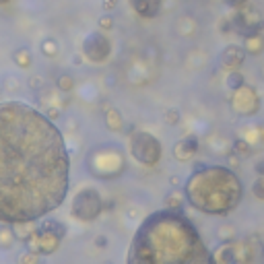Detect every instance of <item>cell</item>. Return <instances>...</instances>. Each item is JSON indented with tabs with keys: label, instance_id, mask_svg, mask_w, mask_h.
<instances>
[{
	"label": "cell",
	"instance_id": "6da1fadb",
	"mask_svg": "<svg viewBox=\"0 0 264 264\" xmlns=\"http://www.w3.org/2000/svg\"><path fill=\"white\" fill-rule=\"evenodd\" d=\"M70 159L58 126L23 101H0V221H40L68 194Z\"/></svg>",
	"mask_w": 264,
	"mask_h": 264
},
{
	"label": "cell",
	"instance_id": "7a4b0ae2",
	"mask_svg": "<svg viewBox=\"0 0 264 264\" xmlns=\"http://www.w3.org/2000/svg\"><path fill=\"white\" fill-rule=\"evenodd\" d=\"M128 264H215L194 223L182 211L151 213L132 237Z\"/></svg>",
	"mask_w": 264,
	"mask_h": 264
},
{
	"label": "cell",
	"instance_id": "3957f363",
	"mask_svg": "<svg viewBox=\"0 0 264 264\" xmlns=\"http://www.w3.org/2000/svg\"><path fill=\"white\" fill-rule=\"evenodd\" d=\"M186 200L200 213L229 215L243 198L241 180L223 165H200L186 180Z\"/></svg>",
	"mask_w": 264,
	"mask_h": 264
},
{
	"label": "cell",
	"instance_id": "277c9868",
	"mask_svg": "<svg viewBox=\"0 0 264 264\" xmlns=\"http://www.w3.org/2000/svg\"><path fill=\"white\" fill-rule=\"evenodd\" d=\"M130 153L141 165L155 167L161 159L163 149H161V143L157 141V137H153L151 132L137 130V132H132V137H130Z\"/></svg>",
	"mask_w": 264,
	"mask_h": 264
},
{
	"label": "cell",
	"instance_id": "5b68a950",
	"mask_svg": "<svg viewBox=\"0 0 264 264\" xmlns=\"http://www.w3.org/2000/svg\"><path fill=\"white\" fill-rule=\"evenodd\" d=\"M101 211H103V198L93 186H83L74 194L72 206H70V213L74 219L83 223H91L101 215Z\"/></svg>",
	"mask_w": 264,
	"mask_h": 264
},
{
	"label": "cell",
	"instance_id": "8992f818",
	"mask_svg": "<svg viewBox=\"0 0 264 264\" xmlns=\"http://www.w3.org/2000/svg\"><path fill=\"white\" fill-rule=\"evenodd\" d=\"M211 254H213V262L215 264H252L254 262L246 239L243 241H237V239L225 241Z\"/></svg>",
	"mask_w": 264,
	"mask_h": 264
},
{
	"label": "cell",
	"instance_id": "52a82bcc",
	"mask_svg": "<svg viewBox=\"0 0 264 264\" xmlns=\"http://www.w3.org/2000/svg\"><path fill=\"white\" fill-rule=\"evenodd\" d=\"M124 165H126L124 155H122L120 151H116L114 147H111L107 159H101V155H99L97 151L89 153V157H87V167H89V172H91L93 176H99L101 167H107V178H114V176H118V174L124 169Z\"/></svg>",
	"mask_w": 264,
	"mask_h": 264
},
{
	"label": "cell",
	"instance_id": "ba28073f",
	"mask_svg": "<svg viewBox=\"0 0 264 264\" xmlns=\"http://www.w3.org/2000/svg\"><path fill=\"white\" fill-rule=\"evenodd\" d=\"M83 54H85L87 60H91V62H95V64H101V62H105V60L109 58V54H111V44H109V40H107L103 33L93 31V33H89V35L85 37V42H83Z\"/></svg>",
	"mask_w": 264,
	"mask_h": 264
},
{
	"label": "cell",
	"instance_id": "9c48e42d",
	"mask_svg": "<svg viewBox=\"0 0 264 264\" xmlns=\"http://www.w3.org/2000/svg\"><path fill=\"white\" fill-rule=\"evenodd\" d=\"M60 241H62V237H58L56 233L37 227V231H35L25 243H27L29 250H33V252H37V254H42V256H50V254H54V252L60 248Z\"/></svg>",
	"mask_w": 264,
	"mask_h": 264
},
{
	"label": "cell",
	"instance_id": "30bf717a",
	"mask_svg": "<svg viewBox=\"0 0 264 264\" xmlns=\"http://www.w3.org/2000/svg\"><path fill=\"white\" fill-rule=\"evenodd\" d=\"M260 107V101H258V95L250 89V87H239L235 89V95H233V109L241 116H252L254 111H258Z\"/></svg>",
	"mask_w": 264,
	"mask_h": 264
},
{
	"label": "cell",
	"instance_id": "8fae6325",
	"mask_svg": "<svg viewBox=\"0 0 264 264\" xmlns=\"http://www.w3.org/2000/svg\"><path fill=\"white\" fill-rule=\"evenodd\" d=\"M196 153H198V141L194 137H186V139H182V141H178L174 145V157L178 161H182V163L190 161Z\"/></svg>",
	"mask_w": 264,
	"mask_h": 264
},
{
	"label": "cell",
	"instance_id": "7c38bea8",
	"mask_svg": "<svg viewBox=\"0 0 264 264\" xmlns=\"http://www.w3.org/2000/svg\"><path fill=\"white\" fill-rule=\"evenodd\" d=\"M130 5L145 19H153L161 11V0H130Z\"/></svg>",
	"mask_w": 264,
	"mask_h": 264
},
{
	"label": "cell",
	"instance_id": "4fadbf2b",
	"mask_svg": "<svg viewBox=\"0 0 264 264\" xmlns=\"http://www.w3.org/2000/svg\"><path fill=\"white\" fill-rule=\"evenodd\" d=\"M243 56H246V50H243V48H239V46H227V48L223 50L221 62H223V66H227V68H235V66H239V64L243 62Z\"/></svg>",
	"mask_w": 264,
	"mask_h": 264
},
{
	"label": "cell",
	"instance_id": "5bb4252c",
	"mask_svg": "<svg viewBox=\"0 0 264 264\" xmlns=\"http://www.w3.org/2000/svg\"><path fill=\"white\" fill-rule=\"evenodd\" d=\"M11 225H13V231H15L19 241H27L37 231V221H17Z\"/></svg>",
	"mask_w": 264,
	"mask_h": 264
},
{
	"label": "cell",
	"instance_id": "9a60e30c",
	"mask_svg": "<svg viewBox=\"0 0 264 264\" xmlns=\"http://www.w3.org/2000/svg\"><path fill=\"white\" fill-rule=\"evenodd\" d=\"M17 241V235L13 231V225L7 221H0V250H11Z\"/></svg>",
	"mask_w": 264,
	"mask_h": 264
},
{
	"label": "cell",
	"instance_id": "2e32d148",
	"mask_svg": "<svg viewBox=\"0 0 264 264\" xmlns=\"http://www.w3.org/2000/svg\"><path fill=\"white\" fill-rule=\"evenodd\" d=\"M105 126H107L109 130H114V132H120V130L124 128V122H122V116H120L118 109L109 107V109L105 111Z\"/></svg>",
	"mask_w": 264,
	"mask_h": 264
},
{
	"label": "cell",
	"instance_id": "e0dca14e",
	"mask_svg": "<svg viewBox=\"0 0 264 264\" xmlns=\"http://www.w3.org/2000/svg\"><path fill=\"white\" fill-rule=\"evenodd\" d=\"M231 151H233V155H235V157H239V159H246V157H250V155L254 153L252 143H248L246 139H237V141H233Z\"/></svg>",
	"mask_w": 264,
	"mask_h": 264
},
{
	"label": "cell",
	"instance_id": "ac0fdd59",
	"mask_svg": "<svg viewBox=\"0 0 264 264\" xmlns=\"http://www.w3.org/2000/svg\"><path fill=\"white\" fill-rule=\"evenodd\" d=\"M186 194L184 192H180V190H174V192H169L167 196H165V206L167 209H172V211H182L184 209V202H186V198H184Z\"/></svg>",
	"mask_w": 264,
	"mask_h": 264
},
{
	"label": "cell",
	"instance_id": "d6986e66",
	"mask_svg": "<svg viewBox=\"0 0 264 264\" xmlns=\"http://www.w3.org/2000/svg\"><path fill=\"white\" fill-rule=\"evenodd\" d=\"M40 227H42V229H48V231H52V233H56L58 237H64V235H66V225H64L62 221H56V219H46Z\"/></svg>",
	"mask_w": 264,
	"mask_h": 264
},
{
	"label": "cell",
	"instance_id": "ffe728a7",
	"mask_svg": "<svg viewBox=\"0 0 264 264\" xmlns=\"http://www.w3.org/2000/svg\"><path fill=\"white\" fill-rule=\"evenodd\" d=\"M246 243H248V248H250V254H252V260H258V258L262 256V252H264V248H262V239H260V235H250V237H246Z\"/></svg>",
	"mask_w": 264,
	"mask_h": 264
},
{
	"label": "cell",
	"instance_id": "44dd1931",
	"mask_svg": "<svg viewBox=\"0 0 264 264\" xmlns=\"http://www.w3.org/2000/svg\"><path fill=\"white\" fill-rule=\"evenodd\" d=\"M217 239H219L221 243L237 239V237H235V225H231V223H225V225H221V227L217 229Z\"/></svg>",
	"mask_w": 264,
	"mask_h": 264
},
{
	"label": "cell",
	"instance_id": "7402d4cb",
	"mask_svg": "<svg viewBox=\"0 0 264 264\" xmlns=\"http://www.w3.org/2000/svg\"><path fill=\"white\" fill-rule=\"evenodd\" d=\"M243 50L250 52V54H260L264 50V40L260 35H252V37L246 40V48Z\"/></svg>",
	"mask_w": 264,
	"mask_h": 264
},
{
	"label": "cell",
	"instance_id": "603a6c76",
	"mask_svg": "<svg viewBox=\"0 0 264 264\" xmlns=\"http://www.w3.org/2000/svg\"><path fill=\"white\" fill-rule=\"evenodd\" d=\"M40 256L42 254H37V252H33V250H23L19 256H17V264H40Z\"/></svg>",
	"mask_w": 264,
	"mask_h": 264
},
{
	"label": "cell",
	"instance_id": "cb8c5ba5",
	"mask_svg": "<svg viewBox=\"0 0 264 264\" xmlns=\"http://www.w3.org/2000/svg\"><path fill=\"white\" fill-rule=\"evenodd\" d=\"M56 87H58L60 91L68 93V91H72V89H74V79H72L70 74H60V77L56 79Z\"/></svg>",
	"mask_w": 264,
	"mask_h": 264
},
{
	"label": "cell",
	"instance_id": "d4e9b609",
	"mask_svg": "<svg viewBox=\"0 0 264 264\" xmlns=\"http://www.w3.org/2000/svg\"><path fill=\"white\" fill-rule=\"evenodd\" d=\"M225 83H227V87L229 89H239V87H243V77L237 72V70H231L229 74H227V79H225Z\"/></svg>",
	"mask_w": 264,
	"mask_h": 264
},
{
	"label": "cell",
	"instance_id": "484cf974",
	"mask_svg": "<svg viewBox=\"0 0 264 264\" xmlns=\"http://www.w3.org/2000/svg\"><path fill=\"white\" fill-rule=\"evenodd\" d=\"M15 62H17L21 68H29V66H31V54H29V50H19V52H15Z\"/></svg>",
	"mask_w": 264,
	"mask_h": 264
},
{
	"label": "cell",
	"instance_id": "4316f807",
	"mask_svg": "<svg viewBox=\"0 0 264 264\" xmlns=\"http://www.w3.org/2000/svg\"><path fill=\"white\" fill-rule=\"evenodd\" d=\"M252 192H254V196H256L258 200H264V176H260V178L254 182Z\"/></svg>",
	"mask_w": 264,
	"mask_h": 264
},
{
	"label": "cell",
	"instance_id": "83f0119b",
	"mask_svg": "<svg viewBox=\"0 0 264 264\" xmlns=\"http://www.w3.org/2000/svg\"><path fill=\"white\" fill-rule=\"evenodd\" d=\"M42 50H44V54H46V56H50V58L58 54V46H56V42H54V40H46V42L42 44Z\"/></svg>",
	"mask_w": 264,
	"mask_h": 264
},
{
	"label": "cell",
	"instance_id": "f1b7e54d",
	"mask_svg": "<svg viewBox=\"0 0 264 264\" xmlns=\"http://www.w3.org/2000/svg\"><path fill=\"white\" fill-rule=\"evenodd\" d=\"M165 122H167L169 126L178 124V122H180V111H178V109H167V111H165Z\"/></svg>",
	"mask_w": 264,
	"mask_h": 264
},
{
	"label": "cell",
	"instance_id": "f546056e",
	"mask_svg": "<svg viewBox=\"0 0 264 264\" xmlns=\"http://www.w3.org/2000/svg\"><path fill=\"white\" fill-rule=\"evenodd\" d=\"M254 172H256L258 176H264V157L256 161V165H254Z\"/></svg>",
	"mask_w": 264,
	"mask_h": 264
},
{
	"label": "cell",
	"instance_id": "4dcf8cb0",
	"mask_svg": "<svg viewBox=\"0 0 264 264\" xmlns=\"http://www.w3.org/2000/svg\"><path fill=\"white\" fill-rule=\"evenodd\" d=\"M95 246H97V248H105V246H107V239H105L103 235H99V237L95 239Z\"/></svg>",
	"mask_w": 264,
	"mask_h": 264
},
{
	"label": "cell",
	"instance_id": "1f68e13d",
	"mask_svg": "<svg viewBox=\"0 0 264 264\" xmlns=\"http://www.w3.org/2000/svg\"><path fill=\"white\" fill-rule=\"evenodd\" d=\"M243 3H248V0H227V5H231V7H239Z\"/></svg>",
	"mask_w": 264,
	"mask_h": 264
},
{
	"label": "cell",
	"instance_id": "d6a6232c",
	"mask_svg": "<svg viewBox=\"0 0 264 264\" xmlns=\"http://www.w3.org/2000/svg\"><path fill=\"white\" fill-rule=\"evenodd\" d=\"M101 27H107V29H109V27H111V19H109V17H103V19H101Z\"/></svg>",
	"mask_w": 264,
	"mask_h": 264
},
{
	"label": "cell",
	"instance_id": "836d02e7",
	"mask_svg": "<svg viewBox=\"0 0 264 264\" xmlns=\"http://www.w3.org/2000/svg\"><path fill=\"white\" fill-rule=\"evenodd\" d=\"M114 3H116V0H105V9H114L116 7Z\"/></svg>",
	"mask_w": 264,
	"mask_h": 264
},
{
	"label": "cell",
	"instance_id": "e575fe53",
	"mask_svg": "<svg viewBox=\"0 0 264 264\" xmlns=\"http://www.w3.org/2000/svg\"><path fill=\"white\" fill-rule=\"evenodd\" d=\"M0 5H9V0H0Z\"/></svg>",
	"mask_w": 264,
	"mask_h": 264
},
{
	"label": "cell",
	"instance_id": "d590c367",
	"mask_svg": "<svg viewBox=\"0 0 264 264\" xmlns=\"http://www.w3.org/2000/svg\"><path fill=\"white\" fill-rule=\"evenodd\" d=\"M262 77H264V68H262Z\"/></svg>",
	"mask_w": 264,
	"mask_h": 264
}]
</instances>
